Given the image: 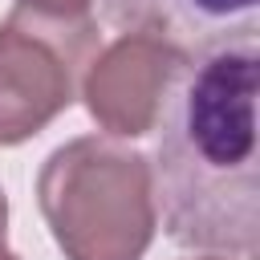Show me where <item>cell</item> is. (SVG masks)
I'll return each instance as SVG.
<instances>
[{
  "label": "cell",
  "mask_w": 260,
  "mask_h": 260,
  "mask_svg": "<svg viewBox=\"0 0 260 260\" xmlns=\"http://www.w3.org/2000/svg\"><path fill=\"white\" fill-rule=\"evenodd\" d=\"M98 53L89 16L53 20L12 8L0 24V146H20L41 134L69 102Z\"/></svg>",
  "instance_id": "3957f363"
},
{
  "label": "cell",
  "mask_w": 260,
  "mask_h": 260,
  "mask_svg": "<svg viewBox=\"0 0 260 260\" xmlns=\"http://www.w3.org/2000/svg\"><path fill=\"white\" fill-rule=\"evenodd\" d=\"M4 236H8V199H4V191H0V260H20L16 252H8Z\"/></svg>",
  "instance_id": "52a82bcc"
},
{
  "label": "cell",
  "mask_w": 260,
  "mask_h": 260,
  "mask_svg": "<svg viewBox=\"0 0 260 260\" xmlns=\"http://www.w3.org/2000/svg\"><path fill=\"white\" fill-rule=\"evenodd\" d=\"M93 0H16V8H28L37 16H53V20H77L89 12Z\"/></svg>",
  "instance_id": "8992f818"
},
{
  "label": "cell",
  "mask_w": 260,
  "mask_h": 260,
  "mask_svg": "<svg viewBox=\"0 0 260 260\" xmlns=\"http://www.w3.org/2000/svg\"><path fill=\"white\" fill-rule=\"evenodd\" d=\"M150 183L175 244L260 256L256 32L183 57L154 118Z\"/></svg>",
  "instance_id": "6da1fadb"
},
{
  "label": "cell",
  "mask_w": 260,
  "mask_h": 260,
  "mask_svg": "<svg viewBox=\"0 0 260 260\" xmlns=\"http://www.w3.org/2000/svg\"><path fill=\"white\" fill-rule=\"evenodd\" d=\"M260 0H106V16L126 32H150L183 53H199L256 32Z\"/></svg>",
  "instance_id": "5b68a950"
},
{
  "label": "cell",
  "mask_w": 260,
  "mask_h": 260,
  "mask_svg": "<svg viewBox=\"0 0 260 260\" xmlns=\"http://www.w3.org/2000/svg\"><path fill=\"white\" fill-rule=\"evenodd\" d=\"M183 49L150 32H122L114 45L98 49L85 77L81 98L89 118L110 138H138L154 130L158 106L167 98L171 77L183 65Z\"/></svg>",
  "instance_id": "277c9868"
},
{
  "label": "cell",
  "mask_w": 260,
  "mask_h": 260,
  "mask_svg": "<svg viewBox=\"0 0 260 260\" xmlns=\"http://www.w3.org/2000/svg\"><path fill=\"white\" fill-rule=\"evenodd\" d=\"M191 260H228V256H215V252H207V256H191Z\"/></svg>",
  "instance_id": "ba28073f"
},
{
  "label": "cell",
  "mask_w": 260,
  "mask_h": 260,
  "mask_svg": "<svg viewBox=\"0 0 260 260\" xmlns=\"http://www.w3.org/2000/svg\"><path fill=\"white\" fill-rule=\"evenodd\" d=\"M41 215L65 260H142L154 228L150 158L118 138H73L37 175Z\"/></svg>",
  "instance_id": "7a4b0ae2"
}]
</instances>
